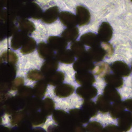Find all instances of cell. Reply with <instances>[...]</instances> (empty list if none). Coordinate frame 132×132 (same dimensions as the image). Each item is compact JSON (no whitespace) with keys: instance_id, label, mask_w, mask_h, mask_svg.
Here are the masks:
<instances>
[{"instance_id":"cell-57","label":"cell","mask_w":132,"mask_h":132,"mask_svg":"<svg viewBox=\"0 0 132 132\" xmlns=\"http://www.w3.org/2000/svg\"><path fill=\"white\" fill-rule=\"evenodd\" d=\"M130 1H131V2H132V0H130Z\"/></svg>"},{"instance_id":"cell-38","label":"cell","mask_w":132,"mask_h":132,"mask_svg":"<svg viewBox=\"0 0 132 132\" xmlns=\"http://www.w3.org/2000/svg\"><path fill=\"white\" fill-rule=\"evenodd\" d=\"M28 118L32 125L35 126L42 125L45 123L46 121V116L42 112H36L31 113L28 116Z\"/></svg>"},{"instance_id":"cell-22","label":"cell","mask_w":132,"mask_h":132,"mask_svg":"<svg viewBox=\"0 0 132 132\" xmlns=\"http://www.w3.org/2000/svg\"><path fill=\"white\" fill-rule=\"evenodd\" d=\"M28 38V35L26 33L20 31L18 32L13 36L11 42V46L14 50H17L21 47H22L26 40Z\"/></svg>"},{"instance_id":"cell-54","label":"cell","mask_w":132,"mask_h":132,"mask_svg":"<svg viewBox=\"0 0 132 132\" xmlns=\"http://www.w3.org/2000/svg\"><path fill=\"white\" fill-rule=\"evenodd\" d=\"M31 132H46L45 130L41 128H37L32 130Z\"/></svg>"},{"instance_id":"cell-31","label":"cell","mask_w":132,"mask_h":132,"mask_svg":"<svg viewBox=\"0 0 132 132\" xmlns=\"http://www.w3.org/2000/svg\"><path fill=\"white\" fill-rule=\"evenodd\" d=\"M70 47L72 52L77 58H79L82 57L86 54L85 47L81 41H73Z\"/></svg>"},{"instance_id":"cell-5","label":"cell","mask_w":132,"mask_h":132,"mask_svg":"<svg viewBox=\"0 0 132 132\" xmlns=\"http://www.w3.org/2000/svg\"><path fill=\"white\" fill-rule=\"evenodd\" d=\"M53 119L60 126L70 125L73 123L70 115L62 110L55 111L53 113Z\"/></svg>"},{"instance_id":"cell-7","label":"cell","mask_w":132,"mask_h":132,"mask_svg":"<svg viewBox=\"0 0 132 132\" xmlns=\"http://www.w3.org/2000/svg\"><path fill=\"white\" fill-rule=\"evenodd\" d=\"M69 115L72 122L75 123L84 124L88 122L90 117L88 115L84 110L80 109H72L69 111Z\"/></svg>"},{"instance_id":"cell-23","label":"cell","mask_w":132,"mask_h":132,"mask_svg":"<svg viewBox=\"0 0 132 132\" xmlns=\"http://www.w3.org/2000/svg\"><path fill=\"white\" fill-rule=\"evenodd\" d=\"M56 57L57 60L65 64L72 63L75 60V55L72 51L69 49L58 51L56 55Z\"/></svg>"},{"instance_id":"cell-9","label":"cell","mask_w":132,"mask_h":132,"mask_svg":"<svg viewBox=\"0 0 132 132\" xmlns=\"http://www.w3.org/2000/svg\"><path fill=\"white\" fill-rule=\"evenodd\" d=\"M18 32V28L13 23L1 22L0 26L1 40L14 36Z\"/></svg>"},{"instance_id":"cell-10","label":"cell","mask_w":132,"mask_h":132,"mask_svg":"<svg viewBox=\"0 0 132 132\" xmlns=\"http://www.w3.org/2000/svg\"><path fill=\"white\" fill-rule=\"evenodd\" d=\"M76 16L79 26L87 25L90 20L89 10L83 6H78L76 8Z\"/></svg>"},{"instance_id":"cell-34","label":"cell","mask_w":132,"mask_h":132,"mask_svg":"<svg viewBox=\"0 0 132 132\" xmlns=\"http://www.w3.org/2000/svg\"><path fill=\"white\" fill-rule=\"evenodd\" d=\"M55 107L54 102L50 98H46L42 102L41 112L45 116L50 115L53 112Z\"/></svg>"},{"instance_id":"cell-17","label":"cell","mask_w":132,"mask_h":132,"mask_svg":"<svg viewBox=\"0 0 132 132\" xmlns=\"http://www.w3.org/2000/svg\"><path fill=\"white\" fill-rule=\"evenodd\" d=\"M59 14V9L57 6L51 7L43 13L42 17V21L47 24L52 23L57 20Z\"/></svg>"},{"instance_id":"cell-45","label":"cell","mask_w":132,"mask_h":132,"mask_svg":"<svg viewBox=\"0 0 132 132\" xmlns=\"http://www.w3.org/2000/svg\"><path fill=\"white\" fill-rule=\"evenodd\" d=\"M87 132H103V126L97 122H92L87 125L86 128Z\"/></svg>"},{"instance_id":"cell-14","label":"cell","mask_w":132,"mask_h":132,"mask_svg":"<svg viewBox=\"0 0 132 132\" xmlns=\"http://www.w3.org/2000/svg\"><path fill=\"white\" fill-rule=\"evenodd\" d=\"M48 44L54 50L60 51L65 49L68 43L63 38L57 36H51L48 39Z\"/></svg>"},{"instance_id":"cell-35","label":"cell","mask_w":132,"mask_h":132,"mask_svg":"<svg viewBox=\"0 0 132 132\" xmlns=\"http://www.w3.org/2000/svg\"><path fill=\"white\" fill-rule=\"evenodd\" d=\"M84 111L90 117H95L97 114V105L92 101L86 100L84 102L82 105Z\"/></svg>"},{"instance_id":"cell-20","label":"cell","mask_w":132,"mask_h":132,"mask_svg":"<svg viewBox=\"0 0 132 132\" xmlns=\"http://www.w3.org/2000/svg\"><path fill=\"white\" fill-rule=\"evenodd\" d=\"M74 87L69 84H63L58 86L54 89V93L60 98H65L70 96L74 92Z\"/></svg>"},{"instance_id":"cell-25","label":"cell","mask_w":132,"mask_h":132,"mask_svg":"<svg viewBox=\"0 0 132 132\" xmlns=\"http://www.w3.org/2000/svg\"><path fill=\"white\" fill-rule=\"evenodd\" d=\"M41 98L38 97H34L29 99L26 102L24 111L30 114L37 112L41 108L42 105Z\"/></svg>"},{"instance_id":"cell-19","label":"cell","mask_w":132,"mask_h":132,"mask_svg":"<svg viewBox=\"0 0 132 132\" xmlns=\"http://www.w3.org/2000/svg\"><path fill=\"white\" fill-rule=\"evenodd\" d=\"M38 52L39 56L43 59H50L54 56V50L45 42H40L38 46Z\"/></svg>"},{"instance_id":"cell-46","label":"cell","mask_w":132,"mask_h":132,"mask_svg":"<svg viewBox=\"0 0 132 132\" xmlns=\"http://www.w3.org/2000/svg\"><path fill=\"white\" fill-rule=\"evenodd\" d=\"M110 69H111V67L108 63H103L98 66L96 75L100 76L101 77H105L109 73Z\"/></svg>"},{"instance_id":"cell-13","label":"cell","mask_w":132,"mask_h":132,"mask_svg":"<svg viewBox=\"0 0 132 132\" xmlns=\"http://www.w3.org/2000/svg\"><path fill=\"white\" fill-rule=\"evenodd\" d=\"M75 77L77 82L82 86L91 85L95 82L94 76L88 71L77 72Z\"/></svg>"},{"instance_id":"cell-50","label":"cell","mask_w":132,"mask_h":132,"mask_svg":"<svg viewBox=\"0 0 132 132\" xmlns=\"http://www.w3.org/2000/svg\"><path fill=\"white\" fill-rule=\"evenodd\" d=\"M105 44V48L104 49L106 50L107 55L109 57H111L113 53V48L112 46L108 43L105 42L104 43Z\"/></svg>"},{"instance_id":"cell-12","label":"cell","mask_w":132,"mask_h":132,"mask_svg":"<svg viewBox=\"0 0 132 132\" xmlns=\"http://www.w3.org/2000/svg\"><path fill=\"white\" fill-rule=\"evenodd\" d=\"M76 92L78 96L87 100H90L97 94V89L91 85L80 86L77 89Z\"/></svg>"},{"instance_id":"cell-4","label":"cell","mask_w":132,"mask_h":132,"mask_svg":"<svg viewBox=\"0 0 132 132\" xmlns=\"http://www.w3.org/2000/svg\"><path fill=\"white\" fill-rule=\"evenodd\" d=\"M92 61L86 54L85 56L78 58L73 65V69L77 71H88L94 70L95 65Z\"/></svg>"},{"instance_id":"cell-32","label":"cell","mask_w":132,"mask_h":132,"mask_svg":"<svg viewBox=\"0 0 132 132\" xmlns=\"http://www.w3.org/2000/svg\"><path fill=\"white\" fill-rule=\"evenodd\" d=\"M21 0H1V5L2 7L15 11L16 12L23 5Z\"/></svg>"},{"instance_id":"cell-53","label":"cell","mask_w":132,"mask_h":132,"mask_svg":"<svg viewBox=\"0 0 132 132\" xmlns=\"http://www.w3.org/2000/svg\"><path fill=\"white\" fill-rule=\"evenodd\" d=\"M1 132H17L16 129H11L8 127H2Z\"/></svg>"},{"instance_id":"cell-56","label":"cell","mask_w":132,"mask_h":132,"mask_svg":"<svg viewBox=\"0 0 132 132\" xmlns=\"http://www.w3.org/2000/svg\"><path fill=\"white\" fill-rule=\"evenodd\" d=\"M131 71H132V65H131Z\"/></svg>"},{"instance_id":"cell-1","label":"cell","mask_w":132,"mask_h":132,"mask_svg":"<svg viewBox=\"0 0 132 132\" xmlns=\"http://www.w3.org/2000/svg\"><path fill=\"white\" fill-rule=\"evenodd\" d=\"M42 10L40 6L34 2L26 3L17 12L18 16L20 19L32 18L39 20L43 15Z\"/></svg>"},{"instance_id":"cell-47","label":"cell","mask_w":132,"mask_h":132,"mask_svg":"<svg viewBox=\"0 0 132 132\" xmlns=\"http://www.w3.org/2000/svg\"><path fill=\"white\" fill-rule=\"evenodd\" d=\"M43 77V74L38 70H32L27 73V78L32 81H40Z\"/></svg>"},{"instance_id":"cell-29","label":"cell","mask_w":132,"mask_h":132,"mask_svg":"<svg viewBox=\"0 0 132 132\" xmlns=\"http://www.w3.org/2000/svg\"><path fill=\"white\" fill-rule=\"evenodd\" d=\"M125 108V106L124 102L120 101L115 102L111 106L109 111L111 117L114 119L120 117L124 112Z\"/></svg>"},{"instance_id":"cell-37","label":"cell","mask_w":132,"mask_h":132,"mask_svg":"<svg viewBox=\"0 0 132 132\" xmlns=\"http://www.w3.org/2000/svg\"><path fill=\"white\" fill-rule=\"evenodd\" d=\"M19 24L21 31L26 33L27 35L31 34L36 29L34 23L26 19H20Z\"/></svg>"},{"instance_id":"cell-2","label":"cell","mask_w":132,"mask_h":132,"mask_svg":"<svg viewBox=\"0 0 132 132\" xmlns=\"http://www.w3.org/2000/svg\"><path fill=\"white\" fill-rule=\"evenodd\" d=\"M26 101L19 96L8 98L4 104L5 112L9 114H13L24 109Z\"/></svg>"},{"instance_id":"cell-33","label":"cell","mask_w":132,"mask_h":132,"mask_svg":"<svg viewBox=\"0 0 132 132\" xmlns=\"http://www.w3.org/2000/svg\"><path fill=\"white\" fill-rule=\"evenodd\" d=\"M97 107L98 109L102 113H106L110 111L111 107L109 101L103 95L99 96L97 100Z\"/></svg>"},{"instance_id":"cell-21","label":"cell","mask_w":132,"mask_h":132,"mask_svg":"<svg viewBox=\"0 0 132 132\" xmlns=\"http://www.w3.org/2000/svg\"><path fill=\"white\" fill-rule=\"evenodd\" d=\"M58 68V62L57 59H50L44 62L41 68V71L43 75H48L56 70Z\"/></svg>"},{"instance_id":"cell-40","label":"cell","mask_w":132,"mask_h":132,"mask_svg":"<svg viewBox=\"0 0 132 132\" xmlns=\"http://www.w3.org/2000/svg\"><path fill=\"white\" fill-rule=\"evenodd\" d=\"M1 60V62H5L7 63L15 64L18 60V57L15 53L11 50H8L4 51L2 54Z\"/></svg>"},{"instance_id":"cell-41","label":"cell","mask_w":132,"mask_h":132,"mask_svg":"<svg viewBox=\"0 0 132 132\" xmlns=\"http://www.w3.org/2000/svg\"><path fill=\"white\" fill-rule=\"evenodd\" d=\"M33 95H34V89H32L29 86H23L18 89L17 96L27 101L32 98Z\"/></svg>"},{"instance_id":"cell-18","label":"cell","mask_w":132,"mask_h":132,"mask_svg":"<svg viewBox=\"0 0 132 132\" xmlns=\"http://www.w3.org/2000/svg\"><path fill=\"white\" fill-rule=\"evenodd\" d=\"M118 124L119 127L123 131H127L132 126V114L124 112L119 117Z\"/></svg>"},{"instance_id":"cell-24","label":"cell","mask_w":132,"mask_h":132,"mask_svg":"<svg viewBox=\"0 0 132 132\" xmlns=\"http://www.w3.org/2000/svg\"><path fill=\"white\" fill-rule=\"evenodd\" d=\"M64 79V75L61 71H55L46 76L45 80L50 85L59 86Z\"/></svg>"},{"instance_id":"cell-36","label":"cell","mask_w":132,"mask_h":132,"mask_svg":"<svg viewBox=\"0 0 132 132\" xmlns=\"http://www.w3.org/2000/svg\"><path fill=\"white\" fill-rule=\"evenodd\" d=\"M47 84L45 80H41L35 85L34 93L36 97L41 98L45 96L47 88Z\"/></svg>"},{"instance_id":"cell-44","label":"cell","mask_w":132,"mask_h":132,"mask_svg":"<svg viewBox=\"0 0 132 132\" xmlns=\"http://www.w3.org/2000/svg\"><path fill=\"white\" fill-rule=\"evenodd\" d=\"M32 124L28 117L22 122L21 123L18 125L17 128L16 129L17 132H31Z\"/></svg>"},{"instance_id":"cell-48","label":"cell","mask_w":132,"mask_h":132,"mask_svg":"<svg viewBox=\"0 0 132 132\" xmlns=\"http://www.w3.org/2000/svg\"><path fill=\"white\" fill-rule=\"evenodd\" d=\"M24 81L23 78L18 77L14 79L12 81L10 82V90H18L20 87L23 86Z\"/></svg>"},{"instance_id":"cell-27","label":"cell","mask_w":132,"mask_h":132,"mask_svg":"<svg viewBox=\"0 0 132 132\" xmlns=\"http://www.w3.org/2000/svg\"><path fill=\"white\" fill-rule=\"evenodd\" d=\"M18 16L17 12L15 11L7 9L1 10L0 13V19L2 22L13 23Z\"/></svg>"},{"instance_id":"cell-39","label":"cell","mask_w":132,"mask_h":132,"mask_svg":"<svg viewBox=\"0 0 132 132\" xmlns=\"http://www.w3.org/2000/svg\"><path fill=\"white\" fill-rule=\"evenodd\" d=\"M36 46L37 43L35 40L32 38L28 37L22 47L20 51L23 54L30 53L35 50Z\"/></svg>"},{"instance_id":"cell-49","label":"cell","mask_w":132,"mask_h":132,"mask_svg":"<svg viewBox=\"0 0 132 132\" xmlns=\"http://www.w3.org/2000/svg\"><path fill=\"white\" fill-rule=\"evenodd\" d=\"M122 130L118 126L113 125L110 124L106 126L104 129L103 132H122Z\"/></svg>"},{"instance_id":"cell-28","label":"cell","mask_w":132,"mask_h":132,"mask_svg":"<svg viewBox=\"0 0 132 132\" xmlns=\"http://www.w3.org/2000/svg\"><path fill=\"white\" fill-rule=\"evenodd\" d=\"M105 81L108 86L119 88L123 85V79L117 75L108 74L105 77Z\"/></svg>"},{"instance_id":"cell-11","label":"cell","mask_w":132,"mask_h":132,"mask_svg":"<svg viewBox=\"0 0 132 132\" xmlns=\"http://www.w3.org/2000/svg\"><path fill=\"white\" fill-rule=\"evenodd\" d=\"M86 54L92 61L100 62L104 59L107 53L104 48L98 47L89 49Z\"/></svg>"},{"instance_id":"cell-55","label":"cell","mask_w":132,"mask_h":132,"mask_svg":"<svg viewBox=\"0 0 132 132\" xmlns=\"http://www.w3.org/2000/svg\"><path fill=\"white\" fill-rule=\"evenodd\" d=\"M23 2H25V3H29V2H32L34 0H21Z\"/></svg>"},{"instance_id":"cell-30","label":"cell","mask_w":132,"mask_h":132,"mask_svg":"<svg viewBox=\"0 0 132 132\" xmlns=\"http://www.w3.org/2000/svg\"><path fill=\"white\" fill-rule=\"evenodd\" d=\"M79 36L78 29L76 27L68 28L64 30L61 34V37L67 42H73Z\"/></svg>"},{"instance_id":"cell-3","label":"cell","mask_w":132,"mask_h":132,"mask_svg":"<svg viewBox=\"0 0 132 132\" xmlns=\"http://www.w3.org/2000/svg\"><path fill=\"white\" fill-rule=\"evenodd\" d=\"M16 73V68L15 64L7 63L1 64L2 82H9L15 79Z\"/></svg>"},{"instance_id":"cell-15","label":"cell","mask_w":132,"mask_h":132,"mask_svg":"<svg viewBox=\"0 0 132 132\" xmlns=\"http://www.w3.org/2000/svg\"><path fill=\"white\" fill-rule=\"evenodd\" d=\"M80 41L84 45L92 48L98 47L101 45V40L98 36L91 32L87 33L81 36Z\"/></svg>"},{"instance_id":"cell-52","label":"cell","mask_w":132,"mask_h":132,"mask_svg":"<svg viewBox=\"0 0 132 132\" xmlns=\"http://www.w3.org/2000/svg\"><path fill=\"white\" fill-rule=\"evenodd\" d=\"M124 103L125 107L128 111L132 112V99H128V100H126L124 102Z\"/></svg>"},{"instance_id":"cell-51","label":"cell","mask_w":132,"mask_h":132,"mask_svg":"<svg viewBox=\"0 0 132 132\" xmlns=\"http://www.w3.org/2000/svg\"><path fill=\"white\" fill-rule=\"evenodd\" d=\"M72 127L73 132H86V129L80 124L73 123Z\"/></svg>"},{"instance_id":"cell-26","label":"cell","mask_w":132,"mask_h":132,"mask_svg":"<svg viewBox=\"0 0 132 132\" xmlns=\"http://www.w3.org/2000/svg\"><path fill=\"white\" fill-rule=\"evenodd\" d=\"M104 96L108 100L113 102L120 101L121 96L117 90L114 87L107 85L105 87L104 90Z\"/></svg>"},{"instance_id":"cell-6","label":"cell","mask_w":132,"mask_h":132,"mask_svg":"<svg viewBox=\"0 0 132 132\" xmlns=\"http://www.w3.org/2000/svg\"><path fill=\"white\" fill-rule=\"evenodd\" d=\"M99 38L103 43L111 40L113 36V29L110 24L107 22H103L98 31Z\"/></svg>"},{"instance_id":"cell-16","label":"cell","mask_w":132,"mask_h":132,"mask_svg":"<svg viewBox=\"0 0 132 132\" xmlns=\"http://www.w3.org/2000/svg\"><path fill=\"white\" fill-rule=\"evenodd\" d=\"M59 17L61 23L68 28L75 27L78 24L77 16L70 12L65 11L61 12Z\"/></svg>"},{"instance_id":"cell-43","label":"cell","mask_w":132,"mask_h":132,"mask_svg":"<svg viewBox=\"0 0 132 132\" xmlns=\"http://www.w3.org/2000/svg\"><path fill=\"white\" fill-rule=\"evenodd\" d=\"M73 124L66 126H52L49 129V132H73Z\"/></svg>"},{"instance_id":"cell-8","label":"cell","mask_w":132,"mask_h":132,"mask_svg":"<svg viewBox=\"0 0 132 132\" xmlns=\"http://www.w3.org/2000/svg\"><path fill=\"white\" fill-rule=\"evenodd\" d=\"M111 68L115 75L120 77H128L130 74V70L128 65L123 61H117L113 62Z\"/></svg>"},{"instance_id":"cell-42","label":"cell","mask_w":132,"mask_h":132,"mask_svg":"<svg viewBox=\"0 0 132 132\" xmlns=\"http://www.w3.org/2000/svg\"><path fill=\"white\" fill-rule=\"evenodd\" d=\"M28 117L27 112L24 110L19 111L12 114L11 118V123L12 125H18Z\"/></svg>"}]
</instances>
